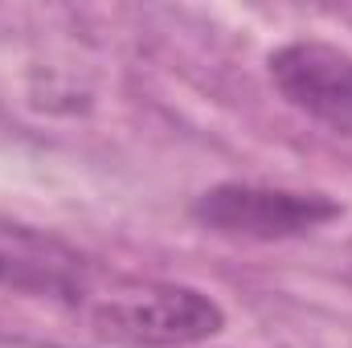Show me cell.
<instances>
[{"label": "cell", "mask_w": 352, "mask_h": 348, "mask_svg": "<svg viewBox=\"0 0 352 348\" xmlns=\"http://www.w3.org/2000/svg\"><path fill=\"white\" fill-rule=\"evenodd\" d=\"M270 83L299 115L352 140V54L328 41H287L266 58Z\"/></svg>", "instance_id": "obj_4"}, {"label": "cell", "mask_w": 352, "mask_h": 348, "mask_svg": "<svg viewBox=\"0 0 352 348\" xmlns=\"http://www.w3.org/2000/svg\"><path fill=\"white\" fill-rule=\"evenodd\" d=\"M82 312L98 336L144 348L201 345L226 328V312L213 295L188 283L131 279V274H111V279L98 274Z\"/></svg>", "instance_id": "obj_1"}, {"label": "cell", "mask_w": 352, "mask_h": 348, "mask_svg": "<svg viewBox=\"0 0 352 348\" xmlns=\"http://www.w3.org/2000/svg\"><path fill=\"white\" fill-rule=\"evenodd\" d=\"M98 274L102 270L54 230L0 217V291L82 312Z\"/></svg>", "instance_id": "obj_3"}, {"label": "cell", "mask_w": 352, "mask_h": 348, "mask_svg": "<svg viewBox=\"0 0 352 348\" xmlns=\"http://www.w3.org/2000/svg\"><path fill=\"white\" fill-rule=\"evenodd\" d=\"M192 221L209 234L234 242H291L307 238L344 217V205L328 193L283 188V184H250L221 180L192 201Z\"/></svg>", "instance_id": "obj_2"}]
</instances>
